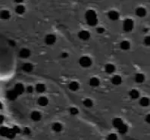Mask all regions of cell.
<instances>
[{"instance_id":"1","label":"cell","mask_w":150,"mask_h":140,"mask_svg":"<svg viewBox=\"0 0 150 140\" xmlns=\"http://www.w3.org/2000/svg\"><path fill=\"white\" fill-rule=\"evenodd\" d=\"M86 18L87 20V24L90 26H94L97 24V18L96 14L93 10H89L86 13Z\"/></svg>"},{"instance_id":"2","label":"cell","mask_w":150,"mask_h":140,"mask_svg":"<svg viewBox=\"0 0 150 140\" xmlns=\"http://www.w3.org/2000/svg\"><path fill=\"white\" fill-rule=\"evenodd\" d=\"M80 62V64L84 67H89L92 64V61L91 59L89 58V57H86V56H84L82 58H80V59L79 61Z\"/></svg>"},{"instance_id":"3","label":"cell","mask_w":150,"mask_h":140,"mask_svg":"<svg viewBox=\"0 0 150 140\" xmlns=\"http://www.w3.org/2000/svg\"><path fill=\"white\" fill-rule=\"evenodd\" d=\"M124 30L125 31H130L133 27V21L131 20V19H127V20H124Z\"/></svg>"},{"instance_id":"4","label":"cell","mask_w":150,"mask_h":140,"mask_svg":"<svg viewBox=\"0 0 150 140\" xmlns=\"http://www.w3.org/2000/svg\"><path fill=\"white\" fill-rule=\"evenodd\" d=\"M56 40V37L55 35L53 34H49L46 37H45V42L48 45H52L53 43H55Z\"/></svg>"},{"instance_id":"5","label":"cell","mask_w":150,"mask_h":140,"mask_svg":"<svg viewBox=\"0 0 150 140\" xmlns=\"http://www.w3.org/2000/svg\"><path fill=\"white\" fill-rule=\"evenodd\" d=\"M14 90H15V92L18 95H21V94L23 93V92H24V86L22 85L21 83H17V84L15 86Z\"/></svg>"},{"instance_id":"6","label":"cell","mask_w":150,"mask_h":140,"mask_svg":"<svg viewBox=\"0 0 150 140\" xmlns=\"http://www.w3.org/2000/svg\"><path fill=\"white\" fill-rule=\"evenodd\" d=\"M90 37V34L88 31L82 30L79 33V37L82 40H87Z\"/></svg>"},{"instance_id":"7","label":"cell","mask_w":150,"mask_h":140,"mask_svg":"<svg viewBox=\"0 0 150 140\" xmlns=\"http://www.w3.org/2000/svg\"><path fill=\"white\" fill-rule=\"evenodd\" d=\"M20 56L21 58H24V59H26V58H28L30 55V52L29 49H22L20 51Z\"/></svg>"},{"instance_id":"8","label":"cell","mask_w":150,"mask_h":140,"mask_svg":"<svg viewBox=\"0 0 150 140\" xmlns=\"http://www.w3.org/2000/svg\"><path fill=\"white\" fill-rule=\"evenodd\" d=\"M108 17H109V18H110L111 20H117V19H118V18H119V14H118V12H117L116 11H109V13H108Z\"/></svg>"},{"instance_id":"9","label":"cell","mask_w":150,"mask_h":140,"mask_svg":"<svg viewBox=\"0 0 150 140\" xmlns=\"http://www.w3.org/2000/svg\"><path fill=\"white\" fill-rule=\"evenodd\" d=\"M18 96V94L15 92V90H11L7 92V97L10 100H15Z\"/></svg>"},{"instance_id":"10","label":"cell","mask_w":150,"mask_h":140,"mask_svg":"<svg viewBox=\"0 0 150 140\" xmlns=\"http://www.w3.org/2000/svg\"><path fill=\"white\" fill-rule=\"evenodd\" d=\"M136 14L139 17H144L146 15V11L145 8L140 7V8H138L136 10Z\"/></svg>"},{"instance_id":"11","label":"cell","mask_w":150,"mask_h":140,"mask_svg":"<svg viewBox=\"0 0 150 140\" xmlns=\"http://www.w3.org/2000/svg\"><path fill=\"white\" fill-rule=\"evenodd\" d=\"M10 17V13L8 11H6V10H3L0 12V18L2 19H4V20H6V19H8Z\"/></svg>"},{"instance_id":"12","label":"cell","mask_w":150,"mask_h":140,"mask_svg":"<svg viewBox=\"0 0 150 140\" xmlns=\"http://www.w3.org/2000/svg\"><path fill=\"white\" fill-rule=\"evenodd\" d=\"M140 104L143 107H146L148 105H149L150 104V100L149 98L147 97H143L140 99Z\"/></svg>"},{"instance_id":"13","label":"cell","mask_w":150,"mask_h":140,"mask_svg":"<svg viewBox=\"0 0 150 140\" xmlns=\"http://www.w3.org/2000/svg\"><path fill=\"white\" fill-rule=\"evenodd\" d=\"M22 69L26 72H30L33 70V65L30 63H26L23 65Z\"/></svg>"},{"instance_id":"14","label":"cell","mask_w":150,"mask_h":140,"mask_svg":"<svg viewBox=\"0 0 150 140\" xmlns=\"http://www.w3.org/2000/svg\"><path fill=\"white\" fill-rule=\"evenodd\" d=\"M135 80H136V82L141 83L145 80V76L143 74H137L135 76Z\"/></svg>"},{"instance_id":"15","label":"cell","mask_w":150,"mask_h":140,"mask_svg":"<svg viewBox=\"0 0 150 140\" xmlns=\"http://www.w3.org/2000/svg\"><path fill=\"white\" fill-rule=\"evenodd\" d=\"M31 118L33 120H39L41 118V114L38 111H33L31 114Z\"/></svg>"},{"instance_id":"16","label":"cell","mask_w":150,"mask_h":140,"mask_svg":"<svg viewBox=\"0 0 150 140\" xmlns=\"http://www.w3.org/2000/svg\"><path fill=\"white\" fill-rule=\"evenodd\" d=\"M69 88L72 91H76L79 88V83H77V82H72L69 84Z\"/></svg>"},{"instance_id":"17","label":"cell","mask_w":150,"mask_h":140,"mask_svg":"<svg viewBox=\"0 0 150 140\" xmlns=\"http://www.w3.org/2000/svg\"><path fill=\"white\" fill-rule=\"evenodd\" d=\"M10 129L7 127H1L0 128V135L2 136H7L9 133Z\"/></svg>"},{"instance_id":"18","label":"cell","mask_w":150,"mask_h":140,"mask_svg":"<svg viewBox=\"0 0 150 140\" xmlns=\"http://www.w3.org/2000/svg\"><path fill=\"white\" fill-rule=\"evenodd\" d=\"M89 84L92 86H97L99 84V80L96 77H93L89 80Z\"/></svg>"},{"instance_id":"19","label":"cell","mask_w":150,"mask_h":140,"mask_svg":"<svg viewBox=\"0 0 150 140\" xmlns=\"http://www.w3.org/2000/svg\"><path fill=\"white\" fill-rule=\"evenodd\" d=\"M36 89L38 92H43L45 90V86L43 83H38L36 86Z\"/></svg>"},{"instance_id":"20","label":"cell","mask_w":150,"mask_h":140,"mask_svg":"<svg viewBox=\"0 0 150 140\" xmlns=\"http://www.w3.org/2000/svg\"><path fill=\"white\" fill-rule=\"evenodd\" d=\"M38 103L41 106H45L47 104H48V99L46 97H40L39 99H38Z\"/></svg>"},{"instance_id":"21","label":"cell","mask_w":150,"mask_h":140,"mask_svg":"<svg viewBox=\"0 0 150 140\" xmlns=\"http://www.w3.org/2000/svg\"><path fill=\"white\" fill-rule=\"evenodd\" d=\"M130 97H131L132 99H137V98L139 97L140 93H139V92H138L137 90L133 89V90H131V91L130 92Z\"/></svg>"},{"instance_id":"22","label":"cell","mask_w":150,"mask_h":140,"mask_svg":"<svg viewBox=\"0 0 150 140\" xmlns=\"http://www.w3.org/2000/svg\"><path fill=\"white\" fill-rule=\"evenodd\" d=\"M130 47V43L128 41H123L121 43V48L124 50H128Z\"/></svg>"},{"instance_id":"23","label":"cell","mask_w":150,"mask_h":140,"mask_svg":"<svg viewBox=\"0 0 150 140\" xmlns=\"http://www.w3.org/2000/svg\"><path fill=\"white\" fill-rule=\"evenodd\" d=\"M122 79L120 76H114L112 78V83H114V85H118L121 83Z\"/></svg>"},{"instance_id":"24","label":"cell","mask_w":150,"mask_h":140,"mask_svg":"<svg viewBox=\"0 0 150 140\" xmlns=\"http://www.w3.org/2000/svg\"><path fill=\"white\" fill-rule=\"evenodd\" d=\"M114 69H115V67L113 64H107L106 66V71L108 74H111V73L114 72Z\"/></svg>"},{"instance_id":"25","label":"cell","mask_w":150,"mask_h":140,"mask_svg":"<svg viewBox=\"0 0 150 140\" xmlns=\"http://www.w3.org/2000/svg\"><path fill=\"white\" fill-rule=\"evenodd\" d=\"M52 129H53V130L55 131V132H60V131L62 130V126L60 123H55L53 125Z\"/></svg>"},{"instance_id":"26","label":"cell","mask_w":150,"mask_h":140,"mask_svg":"<svg viewBox=\"0 0 150 140\" xmlns=\"http://www.w3.org/2000/svg\"><path fill=\"white\" fill-rule=\"evenodd\" d=\"M15 11H16V12L18 13V14H19V15H21L23 14L24 11H25V8L23 6V5H18L17 7H16V8H15Z\"/></svg>"},{"instance_id":"27","label":"cell","mask_w":150,"mask_h":140,"mask_svg":"<svg viewBox=\"0 0 150 140\" xmlns=\"http://www.w3.org/2000/svg\"><path fill=\"white\" fill-rule=\"evenodd\" d=\"M113 124L114 125V126H116V127H119V126H121L122 124H123V121L121 119H120V118H116V119H114V121H113Z\"/></svg>"},{"instance_id":"28","label":"cell","mask_w":150,"mask_h":140,"mask_svg":"<svg viewBox=\"0 0 150 140\" xmlns=\"http://www.w3.org/2000/svg\"><path fill=\"white\" fill-rule=\"evenodd\" d=\"M118 130H119V131H120L121 133H125V132L128 130V126L123 123L121 126H119V127H118Z\"/></svg>"},{"instance_id":"29","label":"cell","mask_w":150,"mask_h":140,"mask_svg":"<svg viewBox=\"0 0 150 140\" xmlns=\"http://www.w3.org/2000/svg\"><path fill=\"white\" fill-rule=\"evenodd\" d=\"M84 104L86 107H91L93 105V101L89 99H86L84 101Z\"/></svg>"},{"instance_id":"30","label":"cell","mask_w":150,"mask_h":140,"mask_svg":"<svg viewBox=\"0 0 150 140\" xmlns=\"http://www.w3.org/2000/svg\"><path fill=\"white\" fill-rule=\"evenodd\" d=\"M108 140H116L117 139V136L115 134H110L108 137Z\"/></svg>"},{"instance_id":"31","label":"cell","mask_w":150,"mask_h":140,"mask_svg":"<svg viewBox=\"0 0 150 140\" xmlns=\"http://www.w3.org/2000/svg\"><path fill=\"white\" fill-rule=\"evenodd\" d=\"M70 112H71V114H77L78 113V110H77V108H71Z\"/></svg>"},{"instance_id":"32","label":"cell","mask_w":150,"mask_h":140,"mask_svg":"<svg viewBox=\"0 0 150 140\" xmlns=\"http://www.w3.org/2000/svg\"><path fill=\"white\" fill-rule=\"evenodd\" d=\"M144 42H145V44H146V45H150V36H148V37H146L145 38V40H144Z\"/></svg>"},{"instance_id":"33","label":"cell","mask_w":150,"mask_h":140,"mask_svg":"<svg viewBox=\"0 0 150 140\" xmlns=\"http://www.w3.org/2000/svg\"><path fill=\"white\" fill-rule=\"evenodd\" d=\"M33 86H28L27 87V92H30V93H31V92H33Z\"/></svg>"},{"instance_id":"34","label":"cell","mask_w":150,"mask_h":140,"mask_svg":"<svg viewBox=\"0 0 150 140\" xmlns=\"http://www.w3.org/2000/svg\"><path fill=\"white\" fill-rule=\"evenodd\" d=\"M146 122H147V123H150V114H148V115L146 117Z\"/></svg>"},{"instance_id":"35","label":"cell","mask_w":150,"mask_h":140,"mask_svg":"<svg viewBox=\"0 0 150 140\" xmlns=\"http://www.w3.org/2000/svg\"><path fill=\"white\" fill-rule=\"evenodd\" d=\"M97 31H98V33H103V32H104V29L99 27V28L97 29Z\"/></svg>"},{"instance_id":"36","label":"cell","mask_w":150,"mask_h":140,"mask_svg":"<svg viewBox=\"0 0 150 140\" xmlns=\"http://www.w3.org/2000/svg\"><path fill=\"white\" fill-rule=\"evenodd\" d=\"M4 117L2 116V115H0V124L1 123H3V121H4Z\"/></svg>"},{"instance_id":"37","label":"cell","mask_w":150,"mask_h":140,"mask_svg":"<svg viewBox=\"0 0 150 140\" xmlns=\"http://www.w3.org/2000/svg\"><path fill=\"white\" fill-rule=\"evenodd\" d=\"M62 56H63V57H67V54L66 52H64V53L62 54Z\"/></svg>"},{"instance_id":"38","label":"cell","mask_w":150,"mask_h":140,"mask_svg":"<svg viewBox=\"0 0 150 140\" xmlns=\"http://www.w3.org/2000/svg\"><path fill=\"white\" fill-rule=\"evenodd\" d=\"M2 104L0 102V109H2Z\"/></svg>"}]
</instances>
